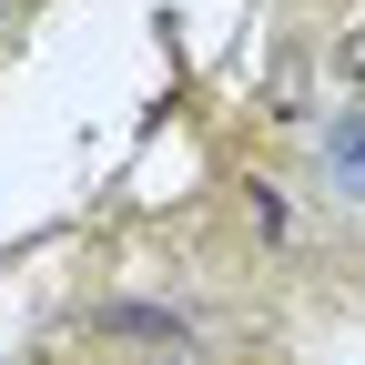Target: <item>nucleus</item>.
Wrapping results in <instances>:
<instances>
[{
  "mask_svg": "<svg viewBox=\"0 0 365 365\" xmlns=\"http://www.w3.org/2000/svg\"><path fill=\"white\" fill-rule=\"evenodd\" d=\"M81 325H91V345H112L122 365H203V335L182 325L173 304H132V294H112V304H91Z\"/></svg>",
  "mask_w": 365,
  "mask_h": 365,
  "instance_id": "nucleus-1",
  "label": "nucleus"
},
{
  "mask_svg": "<svg viewBox=\"0 0 365 365\" xmlns=\"http://www.w3.org/2000/svg\"><path fill=\"white\" fill-rule=\"evenodd\" d=\"M335 71L365 91V21H355V31H335Z\"/></svg>",
  "mask_w": 365,
  "mask_h": 365,
  "instance_id": "nucleus-3",
  "label": "nucleus"
},
{
  "mask_svg": "<svg viewBox=\"0 0 365 365\" xmlns=\"http://www.w3.org/2000/svg\"><path fill=\"white\" fill-rule=\"evenodd\" d=\"M325 203L365 213V112H345V122L325 132Z\"/></svg>",
  "mask_w": 365,
  "mask_h": 365,
  "instance_id": "nucleus-2",
  "label": "nucleus"
}]
</instances>
